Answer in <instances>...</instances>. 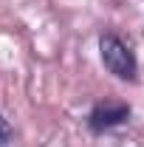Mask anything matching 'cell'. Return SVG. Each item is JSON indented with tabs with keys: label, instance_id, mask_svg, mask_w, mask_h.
<instances>
[{
	"label": "cell",
	"instance_id": "obj_1",
	"mask_svg": "<svg viewBox=\"0 0 144 147\" xmlns=\"http://www.w3.org/2000/svg\"><path fill=\"white\" fill-rule=\"evenodd\" d=\"M99 57H102V65H105L116 79L136 82V76H139V62H136L133 48L127 45L122 37L102 34L99 37Z\"/></svg>",
	"mask_w": 144,
	"mask_h": 147
},
{
	"label": "cell",
	"instance_id": "obj_2",
	"mask_svg": "<svg viewBox=\"0 0 144 147\" xmlns=\"http://www.w3.org/2000/svg\"><path fill=\"white\" fill-rule=\"evenodd\" d=\"M127 119H130V105H124V102H99L88 113V127L93 133H105L110 127H119Z\"/></svg>",
	"mask_w": 144,
	"mask_h": 147
},
{
	"label": "cell",
	"instance_id": "obj_3",
	"mask_svg": "<svg viewBox=\"0 0 144 147\" xmlns=\"http://www.w3.org/2000/svg\"><path fill=\"white\" fill-rule=\"evenodd\" d=\"M9 136H11V127H9V122L0 116V147L9 144Z\"/></svg>",
	"mask_w": 144,
	"mask_h": 147
}]
</instances>
